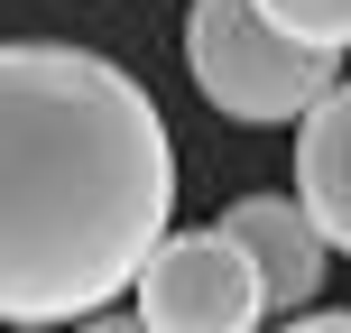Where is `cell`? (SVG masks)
Returning a JSON list of instances; mask_svg holds the SVG:
<instances>
[{
	"label": "cell",
	"mask_w": 351,
	"mask_h": 333,
	"mask_svg": "<svg viewBox=\"0 0 351 333\" xmlns=\"http://www.w3.org/2000/svg\"><path fill=\"white\" fill-rule=\"evenodd\" d=\"M10 333H56V324H10Z\"/></svg>",
	"instance_id": "obj_9"
},
{
	"label": "cell",
	"mask_w": 351,
	"mask_h": 333,
	"mask_svg": "<svg viewBox=\"0 0 351 333\" xmlns=\"http://www.w3.org/2000/svg\"><path fill=\"white\" fill-rule=\"evenodd\" d=\"M268 333H351V315H315V306H305L296 324H268Z\"/></svg>",
	"instance_id": "obj_7"
},
{
	"label": "cell",
	"mask_w": 351,
	"mask_h": 333,
	"mask_svg": "<svg viewBox=\"0 0 351 333\" xmlns=\"http://www.w3.org/2000/svg\"><path fill=\"white\" fill-rule=\"evenodd\" d=\"M259 19L287 28L296 47H324V56L351 47V0H259Z\"/></svg>",
	"instance_id": "obj_6"
},
{
	"label": "cell",
	"mask_w": 351,
	"mask_h": 333,
	"mask_svg": "<svg viewBox=\"0 0 351 333\" xmlns=\"http://www.w3.org/2000/svg\"><path fill=\"white\" fill-rule=\"evenodd\" d=\"M176 148L111 56L0 47V324H84L167 241Z\"/></svg>",
	"instance_id": "obj_1"
},
{
	"label": "cell",
	"mask_w": 351,
	"mask_h": 333,
	"mask_svg": "<svg viewBox=\"0 0 351 333\" xmlns=\"http://www.w3.org/2000/svg\"><path fill=\"white\" fill-rule=\"evenodd\" d=\"M130 315L148 333H268L259 306V268L222 222L204 231H167L130 278Z\"/></svg>",
	"instance_id": "obj_3"
},
{
	"label": "cell",
	"mask_w": 351,
	"mask_h": 333,
	"mask_svg": "<svg viewBox=\"0 0 351 333\" xmlns=\"http://www.w3.org/2000/svg\"><path fill=\"white\" fill-rule=\"evenodd\" d=\"M74 333H148V324H139V315H84Z\"/></svg>",
	"instance_id": "obj_8"
},
{
	"label": "cell",
	"mask_w": 351,
	"mask_h": 333,
	"mask_svg": "<svg viewBox=\"0 0 351 333\" xmlns=\"http://www.w3.org/2000/svg\"><path fill=\"white\" fill-rule=\"evenodd\" d=\"M296 204L324 231V250L351 260V84H333L296 121Z\"/></svg>",
	"instance_id": "obj_5"
},
{
	"label": "cell",
	"mask_w": 351,
	"mask_h": 333,
	"mask_svg": "<svg viewBox=\"0 0 351 333\" xmlns=\"http://www.w3.org/2000/svg\"><path fill=\"white\" fill-rule=\"evenodd\" d=\"M222 231L250 250V268H259V306H268V324L278 315H305V306L324 297V231L305 222V204L296 194H241V204L222 213Z\"/></svg>",
	"instance_id": "obj_4"
},
{
	"label": "cell",
	"mask_w": 351,
	"mask_h": 333,
	"mask_svg": "<svg viewBox=\"0 0 351 333\" xmlns=\"http://www.w3.org/2000/svg\"><path fill=\"white\" fill-rule=\"evenodd\" d=\"M185 74L222 121L241 130H278L305 121L324 93L342 84L324 47H296L287 28H268L259 0H194L185 10Z\"/></svg>",
	"instance_id": "obj_2"
}]
</instances>
